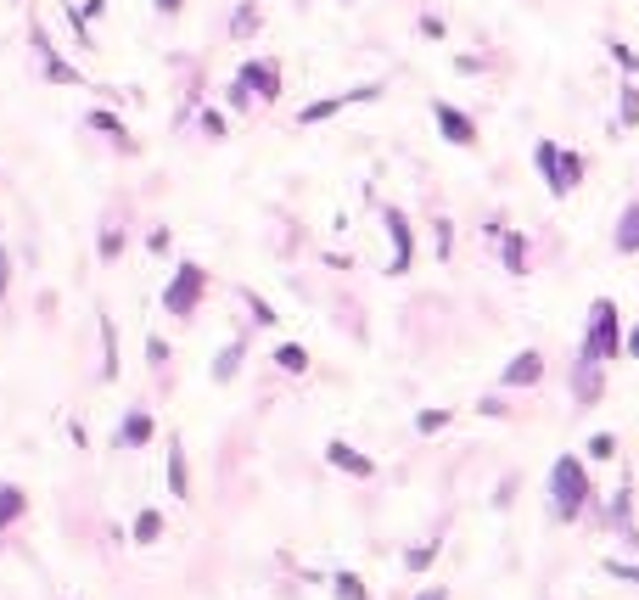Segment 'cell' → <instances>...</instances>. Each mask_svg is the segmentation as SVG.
Segmentation results:
<instances>
[{
	"label": "cell",
	"instance_id": "cell-28",
	"mask_svg": "<svg viewBox=\"0 0 639 600\" xmlns=\"http://www.w3.org/2000/svg\"><path fill=\"white\" fill-rule=\"evenodd\" d=\"M157 12H163V17H174V12H180V0H157Z\"/></svg>",
	"mask_w": 639,
	"mask_h": 600
},
{
	"label": "cell",
	"instance_id": "cell-4",
	"mask_svg": "<svg viewBox=\"0 0 639 600\" xmlns=\"http://www.w3.org/2000/svg\"><path fill=\"white\" fill-rule=\"evenodd\" d=\"M236 85H247V90H258L264 101H275V96H281V73H275V62H242Z\"/></svg>",
	"mask_w": 639,
	"mask_h": 600
},
{
	"label": "cell",
	"instance_id": "cell-17",
	"mask_svg": "<svg viewBox=\"0 0 639 600\" xmlns=\"http://www.w3.org/2000/svg\"><path fill=\"white\" fill-rule=\"evenodd\" d=\"M157 533H163V516H157V511H141V516H135V544H152Z\"/></svg>",
	"mask_w": 639,
	"mask_h": 600
},
{
	"label": "cell",
	"instance_id": "cell-21",
	"mask_svg": "<svg viewBox=\"0 0 639 600\" xmlns=\"http://www.w3.org/2000/svg\"><path fill=\"white\" fill-rule=\"evenodd\" d=\"M253 29H258V12H253V6H242V12H236V23H230V34L242 40V34H253Z\"/></svg>",
	"mask_w": 639,
	"mask_h": 600
},
{
	"label": "cell",
	"instance_id": "cell-19",
	"mask_svg": "<svg viewBox=\"0 0 639 600\" xmlns=\"http://www.w3.org/2000/svg\"><path fill=\"white\" fill-rule=\"evenodd\" d=\"M337 600H365V584H359L354 572H337Z\"/></svg>",
	"mask_w": 639,
	"mask_h": 600
},
{
	"label": "cell",
	"instance_id": "cell-13",
	"mask_svg": "<svg viewBox=\"0 0 639 600\" xmlns=\"http://www.w3.org/2000/svg\"><path fill=\"white\" fill-rule=\"evenodd\" d=\"M169 488L180 494V500L191 494V477H185V449H180V438L169 443Z\"/></svg>",
	"mask_w": 639,
	"mask_h": 600
},
{
	"label": "cell",
	"instance_id": "cell-23",
	"mask_svg": "<svg viewBox=\"0 0 639 600\" xmlns=\"http://www.w3.org/2000/svg\"><path fill=\"white\" fill-rule=\"evenodd\" d=\"M443 421H449V415H443V410H421V415H415V427H421V432H438Z\"/></svg>",
	"mask_w": 639,
	"mask_h": 600
},
{
	"label": "cell",
	"instance_id": "cell-11",
	"mask_svg": "<svg viewBox=\"0 0 639 600\" xmlns=\"http://www.w3.org/2000/svg\"><path fill=\"white\" fill-rule=\"evenodd\" d=\"M146 438H152V415H146V410H129V415H124V432H118V443H124V449H141Z\"/></svg>",
	"mask_w": 639,
	"mask_h": 600
},
{
	"label": "cell",
	"instance_id": "cell-6",
	"mask_svg": "<svg viewBox=\"0 0 639 600\" xmlns=\"http://www.w3.org/2000/svg\"><path fill=\"white\" fill-rule=\"evenodd\" d=\"M533 163H539L544 186H550L555 197H567V186H561V146H555V141H539V146H533Z\"/></svg>",
	"mask_w": 639,
	"mask_h": 600
},
{
	"label": "cell",
	"instance_id": "cell-31",
	"mask_svg": "<svg viewBox=\"0 0 639 600\" xmlns=\"http://www.w3.org/2000/svg\"><path fill=\"white\" fill-rule=\"evenodd\" d=\"M415 600H443V589H426V595H415Z\"/></svg>",
	"mask_w": 639,
	"mask_h": 600
},
{
	"label": "cell",
	"instance_id": "cell-24",
	"mask_svg": "<svg viewBox=\"0 0 639 600\" xmlns=\"http://www.w3.org/2000/svg\"><path fill=\"white\" fill-rule=\"evenodd\" d=\"M90 124L107 129V135H118V141H124V129H118V118H113V113H90ZM124 146H129V141H124Z\"/></svg>",
	"mask_w": 639,
	"mask_h": 600
},
{
	"label": "cell",
	"instance_id": "cell-2",
	"mask_svg": "<svg viewBox=\"0 0 639 600\" xmlns=\"http://www.w3.org/2000/svg\"><path fill=\"white\" fill-rule=\"evenodd\" d=\"M617 354V303L600 298L589 309V337H583V365H600V359Z\"/></svg>",
	"mask_w": 639,
	"mask_h": 600
},
{
	"label": "cell",
	"instance_id": "cell-12",
	"mask_svg": "<svg viewBox=\"0 0 639 600\" xmlns=\"http://www.w3.org/2000/svg\"><path fill=\"white\" fill-rule=\"evenodd\" d=\"M617 253H639V202L623 208V219H617Z\"/></svg>",
	"mask_w": 639,
	"mask_h": 600
},
{
	"label": "cell",
	"instance_id": "cell-20",
	"mask_svg": "<svg viewBox=\"0 0 639 600\" xmlns=\"http://www.w3.org/2000/svg\"><path fill=\"white\" fill-rule=\"evenodd\" d=\"M578 180H583V158H572V152H561V186H578Z\"/></svg>",
	"mask_w": 639,
	"mask_h": 600
},
{
	"label": "cell",
	"instance_id": "cell-22",
	"mask_svg": "<svg viewBox=\"0 0 639 600\" xmlns=\"http://www.w3.org/2000/svg\"><path fill=\"white\" fill-rule=\"evenodd\" d=\"M617 107H623V124H639V90L634 85L623 90V101H617Z\"/></svg>",
	"mask_w": 639,
	"mask_h": 600
},
{
	"label": "cell",
	"instance_id": "cell-1",
	"mask_svg": "<svg viewBox=\"0 0 639 600\" xmlns=\"http://www.w3.org/2000/svg\"><path fill=\"white\" fill-rule=\"evenodd\" d=\"M583 500H589V472H583L578 455H561V460H555V472H550V505H555V516H578Z\"/></svg>",
	"mask_w": 639,
	"mask_h": 600
},
{
	"label": "cell",
	"instance_id": "cell-18",
	"mask_svg": "<svg viewBox=\"0 0 639 600\" xmlns=\"http://www.w3.org/2000/svg\"><path fill=\"white\" fill-rule=\"evenodd\" d=\"M505 270H511V275H522V270H527V247H522V236H505Z\"/></svg>",
	"mask_w": 639,
	"mask_h": 600
},
{
	"label": "cell",
	"instance_id": "cell-5",
	"mask_svg": "<svg viewBox=\"0 0 639 600\" xmlns=\"http://www.w3.org/2000/svg\"><path fill=\"white\" fill-rule=\"evenodd\" d=\"M432 113H438V129H443V141H455V146H471V141H477V129H471V118L460 113V107H449V101H438Z\"/></svg>",
	"mask_w": 639,
	"mask_h": 600
},
{
	"label": "cell",
	"instance_id": "cell-7",
	"mask_svg": "<svg viewBox=\"0 0 639 600\" xmlns=\"http://www.w3.org/2000/svg\"><path fill=\"white\" fill-rule=\"evenodd\" d=\"M539 371H544V359L527 348V354H516L511 365H505V376H499V382H505V387H533V382H539Z\"/></svg>",
	"mask_w": 639,
	"mask_h": 600
},
{
	"label": "cell",
	"instance_id": "cell-25",
	"mask_svg": "<svg viewBox=\"0 0 639 600\" xmlns=\"http://www.w3.org/2000/svg\"><path fill=\"white\" fill-rule=\"evenodd\" d=\"M611 57H617V62H623V68H628V73H634V79H639V57H634V51H628V45H611Z\"/></svg>",
	"mask_w": 639,
	"mask_h": 600
},
{
	"label": "cell",
	"instance_id": "cell-8",
	"mask_svg": "<svg viewBox=\"0 0 639 600\" xmlns=\"http://www.w3.org/2000/svg\"><path fill=\"white\" fill-rule=\"evenodd\" d=\"M382 219H387V230H393V270H410V219L398 214V208H382Z\"/></svg>",
	"mask_w": 639,
	"mask_h": 600
},
{
	"label": "cell",
	"instance_id": "cell-30",
	"mask_svg": "<svg viewBox=\"0 0 639 600\" xmlns=\"http://www.w3.org/2000/svg\"><path fill=\"white\" fill-rule=\"evenodd\" d=\"M628 354H639V326H634V337H628Z\"/></svg>",
	"mask_w": 639,
	"mask_h": 600
},
{
	"label": "cell",
	"instance_id": "cell-14",
	"mask_svg": "<svg viewBox=\"0 0 639 600\" xmlns=\"http://www.w3.org/2000/svg\"><path fill=\"white\" fill-rule=\"evenodd\" d=\"M29 511V500H23V488H0V533L12 528V516Z\"/></svg>",
	"mask_w": 639,
	"mask_h": 600
},
{
	"label": "cell",
	"instance_id": "cell-27",
	"mask_svg": "<svg viewBox=\"0 0 639 600\" xmlns=\"http://www.w3.org/2000/svg\"><path fill=\"white\" fill-rule=\"evenodd\" d=\"M432 556H438V550H432V544H421V550H410V567H415V572L432 567Z\"/></svg>",
	"mask_w": 639,
	"mask_h": 600
},
{
	"label": "cell",
	"instance_id": "cell-10",
	"mask_svg": "<svg viewBox=\"0 0 639 600\" xmlns=\"http://www.w3.org/2000/svg\"><path fill=\"white\" fill-rule=\"evenodd\" d=\"M326 460H331V466H342L348 477H370V472H376V466H370V460L359 455V449H348V443H331Z\"/></svg>",
	"mask_w": 639,
	"mask_h": 600
},
{
	"label": "cell",
	"instance_id": "cell-16",
	"mask_svg": "<svg viewBox=\"0 0 639 600\" xmlns=\"http://www.w3.org/2000/svg\"><path fill=\"white\" fill-rule=\"evenodd\" d=\"M275 365H281V371H309V354H303L298 343H281L275 348Z\"/></svg>",
	"mask_w": 639,
	"mask_h": 600
},
{
	"label": "cell",
	"instance_id": "cell-15",
	"mask_svg": "<svg viewBox=\"0 0 639 600\" xmlns=\"http://www.w3.org/2000/svg\"><path fill=\"white\" fill-rule=\"evenodd\" d=\"M242 354H247V348H242V343H230V348H225V354L213 359V382H230V376H236V365H242Z\"/></svg>",
	"mask_w": 639,
	"mask_h": 600
},
{
	"label": "cell",
	"instance_id": "cell-3",
	"mask_svg": "<svg viewBox=\"0 0 639 600\" xmlns=\"http://www.w3.org/2000/svg\"><path fill=\"white\" fill-rule=\"evenodd\" d=\"M202 281H208V275H202L197 264H180L174 281H169V292H163V309H169V315H191L197 298H202Z\"/></svg>",
	"mask_w": 639,
	"mask_h": 600
},
{
	"label": "cell",
	"instance_id": "cell-26",
	"mask_svg": "<svg viewBox=\"0 0 639 600\" xmlns=\"http://www.w3.org/2000/svg\"><path fill=\"white\" fill-rule=\"evenodd\" d=\"M118 247H124V236H118V230H107V236H101V258H118Z\"/></svg>",
	"mask_w": 639,
	"mask_h": 600
},
{
	"label": "cell",
	"instance_id": "cell-9",
	"mask_svg": "<svg viewBox=\"0 0 639 600\" xmlns=\"http://www.w3.org/2000/svg\"><path fill=\"white\" fill-rule=\"evenodd\" d=\"M34 51H40V62H45V79H62V85H79V73H73L68 62H62L57 51L45 45V34H40V29H34Z\"/></svg>",
	"mask_w": 639,
	"mask_h": 600
},
{
	"label": "cell",
	"instance_id": "cell-29",
	"mask_svg": "<svg viewBox=\"0 0 639 600\" xmlns=\"http://www.w3.org/2000/svg\"><path fill=\"white\" fill-rule=\"evenodd\" d=\"M0 298H6V253H0Z\"/></svg>",
	"mask_w": 639,
	"mask_h": 600
}]
</instances>
